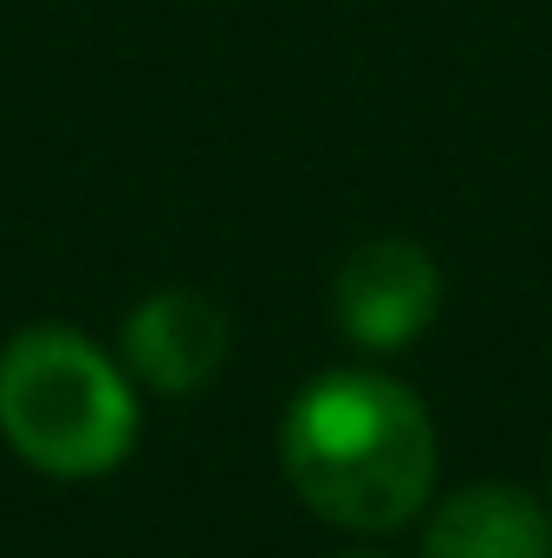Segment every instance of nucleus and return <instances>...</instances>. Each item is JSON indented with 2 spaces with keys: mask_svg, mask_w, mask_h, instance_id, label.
Masks as SVG:
<instances>
[{
  "mask_svg": "<svg viewBox=\"0 0 552 558\" xmlns=\"http://www.w3.org/2000/svg\"><path fill=\"white\" fill-rule=\"evenodd\" d=\"M279 468L319 520L391 533L435 487V422L410 384L384 371H332L292 397Z\"/></svg>",
  "mask_w": 552,
  "mask_h": 558,
  "instance_id": "nucleus-1",
  "label": "nucleus"
},
{
  "mask_svg": "<svg viewBox=\"0 0 552 558\" xmlns=\"http://www.w3.org/2000/svg\"><path fill=\"white\" fill-rule=\"evenodd\" d=\"M0 435L39 474L92 481L131 454L137 397L92 338L33 325L0 351Z\"/></svg>",
  "mask_w": 552,
  "mask_h": 558,
  "instance_id": "nucleus-2",
  "label": "nucleus"
},
{
  "mask_svg": "<svg viewBox=\"0 0 552 558\" xmlns=\"http://www.w3.org/2000/svg\"><path fill=\"white\" fill-rule=\"evenodd\" d=\"M442 274L416 241H364L332 279V318L364 351H397L429 331Z\"/></svg>",
  "mask_w": 552,
  "mask_h": 558,
  "instance_id": "nucleus-3",
  "label": "nucleus"
},
{
  "mask_svg": "<svg viewBox=\"0 0 552 558\" xmlns=\"http://www.w3.org/2000/svg\"><path fill=\"white\" fill-rule=\"evenodd\" d=\"M228 357V318L202 292H156L124 318V364L149 390L189 397L202 390Z\"/></svg>",
  "mask_w": 552,
  "mask_h": 558,
  "instance_id": "nucleus-4",
  "label": "nucleus"
},
{
  "mask_svg": "<svg viewBox=\"0 0 552 558\" xmlns=\"http://www.w3.org/2000/svg\"><path fill=\"white\" fill-rule=\"evenodd\" d=\"M422 558H552V520L520 487H461L435 507Z\"/></svg>",
  "mask_w": 552,
  "mask_h": 558,
  "instance_id": "nucleus-5",
  "label": "nucleus"
}]
</instances>
